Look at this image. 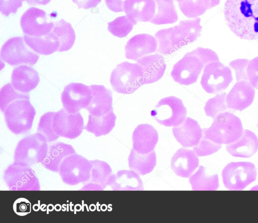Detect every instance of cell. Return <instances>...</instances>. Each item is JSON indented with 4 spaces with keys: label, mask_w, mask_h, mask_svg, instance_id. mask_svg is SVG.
I'll use <instances>...</instances> for the list:
<instances>
[{
    "label": "cell",
    "mask_w": 258,
    "mask_h": 223,
    "mask_svg": "<svg viewBox=\"0 0 258 223\" xmlns=\"http://www.w3.org/2000/svg\"><path fill=\"white\" fill-rule=\"evenodd\" d=\"M227 94L225 92L217 94L209 99L204 106V111L207 116L214 118L218 114L229 111L226 101Z\"/></svg>",
    "instance_id": "cell-37"
},
{
    "label": "cell",
    "mask_w": 258,
    "mask_h": 223,
    "mask_svg": "<svg viewBox=\"0 0 258 223\" xmlns=\"http://www.w3.org/2000/svg\"><path fill=\"white\" fill-rule=\"evenodd\" d=\"M75 153L76 152L71 145L62 142L55 143L48 146L46 156L41 164L47 170L58 172L63 160Z\"/></svg>",
    "instance_id": "cell-28"
},
{
    "label": "cell",
    "mask_w": 258,
    "mask_h": 223,
    "mask_svg": "<svg viewBox=\"0 0 258 223\" xmlns=\"http://www.w3.org/2000/svg\"><path fill=\"white\" fill-rule=\"evenodd\" d=\"M1 58L11 66H33L37 63L39 56L27 45L24 38L17 36L5 42L1 49Z\"/></svg>",
    "instance_id": "cell-11"
},
{
    "label": "cell",
    "mask_w": 258,
    "mask_h": 223,
    "mask_svg": "<svg viewBox=\"0 0 258 223\" xmlns=\"http://www.w3.org/2000/svg\"><path fill=\"white\" fill-rule=\"evenodd\" d=\"M155 11L154 0H126L124 4V12L134 25L138 22H149Z\"/></svg>",
    "instance_id": "cell-24"
},
{
    "label": "cell",
    "mask_w": 258,
    "mask_h": 223,
    "mask_svg": "<svg viewBox=\"0 0 258 223\" xmlns=\"http://www.w3.org/2000/svg\"><path fill=\"white\" fill-rule=\"evenodd\" d=\"M224 14L235 35L248 40L258 39V0H226Z\"/></svg>",
    "instance_id": "cell-1"
},
{
    "label": "cell",
    "mask_w": 258,
    "mask_h": 223,
    "mask_svg": "<svg viewBox=\"0 0 258 223\" xmlns=\"http://www.w3.org/2000/svg\"><path fill=\"white\" fill-rule=\"evenodd\" d=\"M4 180L11 191H39V179L31 166L15 162L5 170Z\"/></svg>",
    "instance_id": "cell-10"
},
{
    "label": "cell",
    "mask_w": 258,
    "mask_h": 223,
    "mask_svg": "<svg viewBox=\"0 0 258 223\" xmlns=\"http://www.w3.org/2000/svg\"><path fill=\"white\" fill-rule=\"evenodd\" d=\"M158 140V132L153 126L147 123L140 124L133 132L132 149L141 154H148L154 151Z\"/></svg>",
    "instance_id": "cell-20"
},
{
    "label": "cell",
    "mask_w": 258,
    "mask_h": 223,
    "mask_svg": "<svg viewBox=\"0 0 258 223\" xmlns=\"http://www.w3.org/2000/svg\"><path fill=\"white\" fill-rule=\"evenodd\" d=\"M174 1H177V0H174Z\"/></svg>",
    "instance_id": "cell-53"
},
{
    "label": "cell",
    "mask_w": 258,
    "mask_h": 223,
    "mask_svg": "<svg viewBox=\"0 0 258 223\" xmlns=\"http://www.w3.org/2000/svg\"><path fill=\"white\" fill-rule=\"evenodd\" d=\"M180 10L184 16L196 18L212 9L210 0H177Z\"/></svg>",
    "instance_id": "cell-36"
},
{
    "label": "cell",
    "mask_w": 258,
    "mask_h": 223,
    "mask_svg": "<svg viewBox=\"0 0 258 223\" xmlns=\"http://www.w3.org/2000/svg\"><path fill=\"white\" fill-rule=\"evenodd\" d=\"M23 38L30 49L40 55H50L58 51L59 49L58 39L52 31L42 36H31L24 34Z\"/></svg>",
    "instance_id": "cell-29"
},
{
    "label": "cell",
    "mask_w": 258,
    "mask_h": 223,
    "mask_svg": "<svg viewBox=\"0 0 258 223\" xmlns=\"http://www.w3.org/2000/svg\"><path fill=\"white\" fill-rule=\"evenodd\" d=\"M254 88L248 81H237L227 94L226 101L229 109L241 111L253 102Z\"/></svg>",
    "instance_id": "cell-18"
},
{
    "label": "cell",
    "mask_w": 258,
    "mask_h": 223,
    "mask_svg": "<svg viewBox=\"0 0 258 223\" xmlns=\"http://www.w3.org/2000/svg\"><path fill=\"white\" fill-rule=\"evenodd\" d=\"M20 25L25 34L31 36H42L52 31L54 22L48 19L45 11L31 7L21 16Z\"/></svg>",
    "instance_id": "cell-13"
},
{
    "label": "cell",
    "mask_w": 258,
    "mask_h": 223,
    "mask_svg": "<svg viewBox=\"0 0 258 223\" xmlns=\"http://www.w3.org/2000/svg\"><path fill=\"white\" fill-rule=\"evenodd\" d=\"M171 33V27L159 30L155 33L158 52L164 55H170L177 51L172 42Z\"/></svg>",
    "instance_id": "cell-41"
},
{
    "label": "cell",
    "mask_w": 258,
    "mask_h": 223,
    "mask_svg": "<svg viewBox=\"0 0 258 223\" xmlns=\"http://www.w3.org/2000/svg\"><path fill=\"white\" fill-rule=\"evenodd\" d=\"M213 119L210 127L203 129V138L219 145H228L242 135L244 130L241 121L231 112L220 113Z\"/></svg>",
    "instance_id": "cell-3"
},
{
    "label": "cell",
    "mask_w": 258,
    "mask_h": 223,
    "mask_svg": "<svg viewBox=\"0 0 258 223\" xmlns=\"http://www.w3.org/2000/svg\"><path fill=\"white\" fill-rule=\"evenodd\" d=\"M156 38L148 34H139L131 37L124 50L125 58L137 61L141 58L157 51Z\"/></svg>",
    "instance_id": "cell-17"
},
{
    "label": "cell",
    "mask_w": 258,
    "mask_h": 223,
    "mask_svg": "<svg viewBox=\"0 0 258 223\" xmlns=\"http://www.w3.org/2000/svg\"><path fill=\"white\" fill-rule=\"evenodd\" d=\"M13 209L18 215H26L31 212V203L26 198H20L14 202Z\"/></svg>",
    "instance_id": "cell-46"
},
{
    "label": "cell",
    "mask_w": 258,
    "mask_h": 223,
    "mask_svg": "<svg viewBox=\"0 0 258 223\" xmlns=\"http://www.w3.org/2000/svg\"><path fill=\"white\" fill-rule=\"evenodd\" d=\"M186 113V108L182 100L174 96L162 99L151 111V115L155 121L167 127L181 124L185 120Z\"/></svg>",
    "instance_id": "cell-7"
},
{
    "label": "cell",
    "mask_w": 258,
    "mask_h": 223,
    "mask_svg": "<svg viewBox=\"0 0 258 223\" xmlns=\"http://www.w3.org/2000/svg\"><path fill=\"white\" fill-rule=\"evenodd\" d=\"M92 164L84 156L75 153L64 158L58 173L62 181L69 186L86 183L91 177Z\"/></svg>",
    "instance_id": "cell-9"
},
{
    "label": "cell",
    "mask_w": 258,
    "mask_h": 223,
    "mask_svg": "<svg viewBox=\"0 0 258 223\" xmlns=\"http://www.w3.org/2000/svg\"><path fill=\"white\" fill-rule=\"evenodd\" d=\"M170 163L171 168L176 175L188 178L199 167V159L193 150L183 147L176 151Z\"/></svg>",
    "instance_id": "cell-19"
},
{
    "label": "cell",
    "mask_w": 258,
    "mask_h": 223,
    "mask_svg": "<svg viewBox=\"0 0 258 223\" xmlns=\"http://www.w3.org/2000/svg\"><path fill=\"white\" fill-rule=\"evenodd\" d=\"M212 8L220 4V0H210Z\"/></svg>",
    "instance_id": "cell-51"
},
{
    "label": "cell",
    "mask_w": 258,
    "mask_h": 223,
    "mask_svg": "<svg viewBox=\"0 0 258 223\" xmlns=\"http://www.w3.org/2000/svg\"><path fill=\"white\" fill-rule=\"evenodd\" d=\"M218 61L219 58L214 51L198 47L185 54L173 65L171 76L177 83L188 85L197 82L207 64Z\"/></svg>",
    "instance_id": "cell-2"
},
{
    "label": "cell",
    "mask_w": 258,
    "mask_h": 223,
    "mask_svg": "<svg viewBox=\"0 0 258 223\" xmlns=\"http://www.w3.org/2000/svg\"><path fill=\"white\" fill-rule=\"evenodd\" d=\"M225 187L229 190H242L255 181L256 170L250 162H232L227 164L222 171Z\"/></svg>",
    "instance_id": "cell-8"
},
{
    "label": "cell",
    "mask_w": 258,
    "mask_h": 223,
    "mask_svg": "<svg viewBox=\"0 0 258 223\" xmlns=\"http://www.w3.org/2000/svg\"><path fill=\"white\" fill-rule=\"evenodd\" d=\"M108 186L113 190H144L143 183L140 175L133 170H120L112 174Z\"/></svg>",
    "instance_id": "cell-27"
},
{
    "label": "cell",
    "mask_w": 258,
    "mask_h": 223,
    "mask_svg": "<svg viewBox=\"0 0 258 223\" xmlns=\"http://www.w3.org/2000/svg\"><path fill=\"white\" fill-rule=\"evenodd\" d=\"M47 143L45 138L38 132L24 137L15 148L14 161L31 167L41 163L47 153Z\"/></svg>",
    "instance_id": "cell-4"
},
{
    "label": "cell",
    "mask_w": 258,
    "mask_h": 223,
    "mask_svg": "<svg viewBox=\"0 0 258 223\" xmlns=\"http://www.w3.org/2000/svg\"><path fill=\"white\" fill-rule=\"evenodd\" d=\"M248 82L255 89H258V57L249 61L247 69Z\"/></svg>",
    "instance_id": "cell-45"
},
{
    "label": "cell",
    "mask_w": 258,
    "mask_h": 223,
    "mask_svg": "<svg viewBox=\"0 0 258 223\" xmlns=\"http://www.w3.org/2000/svg\"><path fill=\"white\" fill-rule=\"evenodd\" d=\"M73 2L77 5L78 9H88L96 7L101 0H72Z\"/></svg>",
    "instance_id": "cell-48"
},
{
    "label": "cell",
    "mask_w": 258,
    "mask_h": 223,
    "mask_svg": "<svg viewBox=\"0 0 258 223\" xmlns=\"http://www.w3.org/2000/svg\"><path fill=\"white\" fill-rule=\"evenodd\" d=\"M61 99L63 108L68 112L77 113L90 104L92 100L91 88L81 83H70L64 88Z\"/></svg>",
    "instance_id": "cell-14"
},
{
    "label": "cell",
    "mask_w": 258,
    "mask_h": 223,
    "mask_svg": "<svg viewBox=\"0 0 258 223\" xmlns=\"http://www.w3.org/2000/svg\"><path fill=\"white\" fill-rule=\"evenodd\" d=\"M233 80L230 68L221 63L214 61L204 68L201 84L209 94H218L225 90Z\"/></svg>",
    "instance_id": "cell-12"
},
{
    "label": "cell",
    "mask_w": 258,
    "mask_h": 223,
    "mask_svg": "<svg viewBox=\"0 0 258 223\" xmlns=\"http://www.w3.org/2000/svg\"><path fill=\"white\" fill-rule=\"evenodd\" d=\"M57 36L59 42L58 52L67 51L73 46L76 34L71 23L63 19L54 22V27L52 31Z\"/></svg>",
    "instance_id": "cell-34"
},
{
    "label": "cell",
    "mask_w": 258,
    "mask_h": 223,
    "mask_svg": "<svg viewBox=\"0 0 258 223\" xmlns=\"http://www.w3.org/2000/svg\"><path fill=\"white\" fill-rule=\"evenodd\" d=\"M200 23V18L181 20L178 25L171 27V39L177 50L193 42L201 35Z\"/></svg>",
    "instance_id": "cell-16"
},
{
    "label": "cell",
    "mask_w": 258,
    "mask_h": 223,
    "mask_svg": "<svg viewBox=\"0 0 258 223\" xmlns=\"http://www.w3.org/2000/svg\"><path fill=\"white\" fill-rule=\"evenodd\" d=\"M25 1L29 5L35 6V5H46L48 4L51 0H23Z\"/></svg>",
    "instance_id": "cell-50"
},
{
    "label": "cell",
    "mask_w": 258,
    "mask_h": 223,
    "mask_svg": "<svg viewBox=\"0 0 258 223\" xmlns=\"http://www.w3.org/2000/svg\"><path fill=\"white\" fill-rule=\"evenodd\" d=\"M116 116L113 109L105 114L96 116L89 114L88 121L85 129L95 137H99L108 134L115 125Z\"/></svg>",
    "instance_id": "cell-30"
},
{
    "label": "cell",
    "mask_w": 258,
    "mask_h": 223,
    "mask_svg": "<svg viewBox=\"0 0 258 223\" xmlns=\"http://www.w3.org/2000/svg\"><path fill=\"white\" fill-rule=\"evenodd\" d=\"M257 127H258V123H257Z\"/></svg>",
    "instance_id": "cell-52"
},
{
    "label": "cell",
    "mask_w": 258,
    "mask_h": 223,
    "mask_svg": "<svg viewBox=\"0 0 258 223\" xmlns=\"http://www.w3.org/2000/svg\"><path fill=\"white\" fill-rule=\"evenodd\" d=\"M127 160L129 168L141 175L151 172L157 164L156 154L154 151L143 154L132 149Z\"/></svg>",
    "instance_id": "cell-31"
},
{
    "label": "cell",
    "mask_w": 258,
    "mask_h": 223,
    "mask_svg": "<svg viewBox=\"0 0 258 223\" xmlns=\"http://www.w3.org/2000/svg\"><path fill=\"white\" fill-rule=\"evenodd\" d=\"M227 151L232 156L249 158L258 150V138L248 129H244L241 137L235 142L227 145Z\"/></svg>",
    "instance_id": "cell-26"
},
{
    "label": "cell",
    "mask_w": 258,
    "mask_h": 223,
    "mask_svg": "<svg viewBox=\"0 0 258 223\" xmlns=\"http://www.w3.org/2000/svg\"><path fill=\"white\" fill-rule=\"evenodd\" d=\"M126 0H105L108 8L114 12H124V4Z\"/></svg>",
    "instance_id": "cell-47"
},
{
    "label": "cell",
    "mask_w": 258,
    "mask_h": 223,
    "mask_svg": "<svg viewBox=\"0 0 258 223\" xmlns=\"http://www.w3.org/2000/svg\"><path fill=\"white\" fill-rule=\"evenodd\" d=\"M249 62L248 59H237L229 63V67L235 72L237 81H248L247 69Z\"/></svg>",
    "instance_id": "cell-43"
},
{
    "label": "cell",
    "mask_w": 258,
    "mask_h": 223,
    "mask_svg": "<svg viewBox=\"0 0 258 223\" xmlns=\"http://www.w3.org/2000/svg\"><path fill=\"white\" fill-rule=\"evenodd\" d=\"M143 71V84L158 81L164 75L166 64L163 56L159 54L144 56L137 61Z\"/></svg>",
    "instance_id": "cell-22"
},
{
    "label": "cell",
    "mask_w": 258,
    "mask_h": 223,
    "mask_svg": "<svg viewBox=\"0 0 258 223\" xmlns=\"http://www.w3.org/2000/svg\"><path fill=\"white\" fill-rule=\"evenodd\" d=\"M91 177L89 183L100 185L104 189L108 186V182L112 174V169L106 162L98 159L91 160Z\"/></svg>",
    "instance_id": "cell-35"
},
{
    "label": "cell",
    "mask_w": 258,
    "mask_h": 223,
    "mask_svg": "<svg viewBox=\"0 0 258 223\" xmlns=\"http://www.w3.org/2000/svg\"><path fill=\"white\" fill-rule=\"evenodd\" d=\"M4 113L9 129L15 135H22L31 129L36 110L29 100L20 99L11 103Z\"/></svg>",
    "instance_id": "cell-5"
},
{
    "label": "cell",
    "mask_w": 258,
    "mask_h": 223,
    "mask_svg": "<svg viewBox=\"0 0 258 223\" xmlns=\"http://www.w3.org/2000/svg\"><path fill=\"white\" fill-rule=\"evenodd\" d=\"M134 24L126 16H122L108 23V30L114 36L126 37L132 30Z\"/></svg>",
    "instance_id": "cell-38"
},
{
    "label": "cell",
    "mask_w": 258,
    "mask_h": 223,
    "mask_svg": "<svg viewBox=\"0 0 258 223\" xmlns=\"http://www.w3.org/2000/svg\"><path fill=\"white\" fill-rule=\"evenodd\" d=\"M222 147L219 145L202 137L199 143L192 147L193 150L198 156H208L217 152Z\"/></svg>",
    "instance_id": "cell-42"
},
{
    "label": "cell",
    "mask_w": 258,
    "mask_h": 223,
    "mask_svg": "<svg viewBox=\"0 0 258 223\" xmlns=\"http://www.w3.org/2000/svg\"><path fill=\"white\" fill-rule=\"evenodd\" d=\"M55 113V112H48L43 114L37 127V132L42 135L48 143L55 141L59 137L53 128V118Z\"/></svg>",
    "instance_id": "cell-39"
},
{
    "label": "cell",
    "mask_w": 258,
    "mask_h": 223,
    "mask_svg": "<svg viewBox=\"0 0 258 223\" xmlns=\"http://www.w3.org/2000/svg\"><path fill=\"white\" fill-rule=\"evenodd\" d=\"M92 100L85 109L90 114L100 116L108 112L112 108V93L102 85H91Z\"/></svg>",
    "instance_id": "cell-25"
},
{
    "label": "cell",
    "mask_w": 258,
    "mask_h": 223,
    "mask_svg": "<svg viewBox=\"0 0 258 223\" xmlns=\"http://www.w3.org/2000/svg\"><path fill=\"white\" fill-rule=\"evenodd\" d=\"M40 81L37 71L32 67L22 65L15 68L11 75V83L17 91L24 94L34 89Z\"/></svg>",
    "instance_id": "cell-23"
},
{
    "label": "cell",
    "mask_w": 258,
    "mask_h": 223,
    "mask_svg": "<svg viewBox=\"0 0 258 223\" xmlns=\"http://www.w3.org/2000/svg\"><path fill=\"white\" fill-rule=\"evenodd\" d=\"M20 99L29 100V94H24L17 91L12 83H8L5 85L0 92L1 110L4 112L7 107L13 101Z\"/></svg>",
    "instance_id": "cell-40"
},
{
    "label": "cell",
    "mask_w": 258,
    "mask_h": 223,
    "mask_svg": "<svg viewBox=\"0 0 258 223\" xmlns=\"http://www.w3.org/2000/svg\"><path fill=\"white\" fill-rule=\"evenodd\" d=\"M23 0H0V11L5 16L10 14H15L18 9L21 7Z\"/></svg>",
    "instance_id": "cell-44"
},
{
    "label": "cell",
    "mask_w": 258,
    "mask_h": 223,
    "mask_svg": "<svg viewBox=\"0 0 258 223\" xmlns=\"http://www.w3.org/2000/svg\"><path fill=\"white\" fill-rule=\"evenodd\" d=\"M104 189L99 185L93 183H89L85 185L80 190H103Z\"/></svg>",
    "instance_id": "cell-49"
},
{
    "label": "cell",
    "mask_w": 258,
    "mask_h": 223,
    "mask_svg": "<svg viewBox=\"0 0 258 223\" xmlns=\"http://www.w3.org/2000/svg\"><path fill=\"white\" fill-rule=\"evenodd\" d=\"M155 11L149 21L156 25L172 24L177 21L178 15L173 0H154Z\"/></svg>",
    "instance_id": "cell-32"
},
{
    "label": "cell",
    "mask_w": 258,
    "mask_h": 223,
    "mask_svg": "<svg viewBox=\"0 0 258 223\" xmlns=\"http://www.w3.org/2000/svg\"><path fill=\"white\" fill-rule=\"evenodd\" d=\"M172 133L176 141L184 148L197 146L203 134L198 121L189 117H186L181 124L174 126Z\"/></svg>",
    "instance_id": "cell-21"
},
{
    "label": "cell",
    "mask_w": 258,
    "mask_h": 223,
    "mask_svg": "<svg viewBox=\"0 0 258 223\" xmlns=\"http://www.w3.org/2000/svg\"><path fill=\"white\" fill-rule=\"evenodd\" d=\"M52 124L59 137L69 139L78 138L85 128L83 117L79 112L70 113L64 108L55 112Z\"/></svg>",
    "instance_id": "cell-15"
},
{
    "label": "cell",
    "mask_w": 258,
    "mask_h": 223,
    "mask_svg": "<svg viewBox=\"0 0 258 223\" xmlns=\"http://www.w3.org/2000/svg\"><path fill=\"white\" fill-rule=\"evenodd\" d=\"M113 90L121 94H130L143 85V71L138 63L127 61L118 64L111 73Z\"/></svg>",
    "instance_id": "cell-6"
},
{
    "label": "cell",
    "mask_w": 258,
    "mask_h": 223,
    "mask_svg": "<svg viewBox=\"0 0 258 223\" xmlns=\"http://www.w3.org/2000/svg\"><path fill=\"white\" fill-rule=\"evenodd\" d=\"M188 181L191 189L195 191L216 190L219 186L218 174H207L203 165L200 166L197 171L189 177Z\"/></svg>",
    "instance_id": "cell-33"
}]
</instances>
